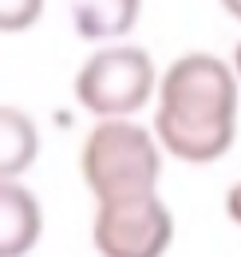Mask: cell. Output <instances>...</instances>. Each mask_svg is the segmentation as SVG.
Instances as JSON below:
<instances>
[{
	"instance_id": "obj_1",
	"label": "cell",
	"mask_w": 241,
	"mask_h": 257,
	"mask_svg": "<svg viewBox=\"0 0 241 257\" xmlns=\"http://www.w3.org/2000/svg\"><path fill=\"white\" fill-rule=\"evenodd\" d=\"M154 139L166 155L206 166L217 162L237 135L241 83L233 64L210 52H186L158 75Z\"/></svg>"
},
{
	"instance_id": "obj_2",
	"label": "cell",
	"mask_w": 241,
	"mask_h": 257,
	"mask_svg": "<svg viewBox=\"0 0 241 257\" xmlns=\"http://www.w3.org/2000/svg\"><path fill=\"white\" fill-rule=\"evenodd\" d=\"M79 174L95 202L154 194L162 178V143L135 119H99L79 147Z\"/></svg>"
},
{
	"instance_id": "obj_3",
	"label": "cell",
	"mask_w": 241,
	"mask_h": 257,
	"mask_svg": "<svg viewBox=\"0 0 241 257\" xmlns=\"http://www.w3.org/2000/svg\"><path fill=\"white\" fill-rule=\"evenodd\" d=\"M158 95V75L147 48L107 44L91 56L75 75L79 107L99 119H131Z\"/></svg>"
},
{
	"instance_id": "obj_4",
	"label": "cell",
	"mask_w": 241,
	"mask_h": 257,
	"mask_svg": "<svg viewBox=\"0 0 241 257\" xmlns=\"http://www.w3.org/2000/svg\"><path fill=\"white\" fill-rule=\"evenodd\" d=\"M91 241L99 257H166L174 241V214L158 190L95 202Z\"/></svg>"
},
{
	"instance_id": "obj_5",
	"label": "cell",
	"mask_w": 241,
	"mask_h": 257,
	"mask_svg": "<svg viewBox=\"0 0 241 257\" xmlns=\"http://www.w3.org/2000/svg\"><path fill=\"white\" fill-rule=\"evenodd\" d=\"M44 233L40 198L20 178H0V257H28Z\"/></svg>"
},
{
	"instance_id": "obj_6",
	"label": "cell",
	"mask_w": 241,
	"mask_h": 257,
	"mask_svg": "<svg viewBox=\"0 0 241 257\" xmlns=\"http://www.w3.org/2000/svg\"><path fill=\"white\" fill-rule=\"evenodd\" d=\"M71 4V24L83 40L107 44L119 40L139 24L143 0H67Z\"/></svg>"
},
{
	"instance_id": "obj_7",
	"label": "cell",
	"mask_w": 241,
	"mask_h": 257,
	"mask_svg": "<svg viewBox=\"0 0 241 257\" xmlns=\"http://www.w3.org/2000/svg\"><path fill=\"white\" fill-rule=\"evenodd\" d=\"M40 155V127L28 111L0 103V178H20Z\"/></svg>"
},
{
	"instance_id": "obj_8",
	"label": "cell",
	"mask_w": 241,
	"mask_h": 257,
	"mask_svg": "<svg viewBox=\"0 0 241 257\" xmlns=\"http://www.w3.org/2000/svg\"><path fill=\"white\" fill-rule=\"evenodd\" d=\"M40 12H44V0H0V32H24L40 20Z\"/></svg>"
},
{
	"instance_id": "obj_9",
	"label": "cell",
	"mask_w": 241,
	"mask_h": 257,
	"mask_svg": "<svg viewBox=\"0 0 241 257\" xmlns=\"http://www.w3.org/2000/svg\"><path fill=\"white\" fill-rule=\"evenodd\" d=\"M225 214H229V222L241 225V178L229 186V194H225Z\"/></svg>"
},
{
	"instance_id": "obj_10",
	"label": "cell",
	"mask_w": 241,
	"mask_h": 257,
	"mask_svg": "<svg viewBox=\"0 0 241 257\" xmlns=\"http://www.w3.org/2000/svg\"><path fill=\"white\" fill-rule=\"evenodd\" d=\"M217 4H221V8H225L233 20H241V0H217Z\"/></svg>"
},
{
	"instance_id": "obj_11",
	"label": "cell",
	"mask_w": 241,
	"mask_h": 257,
	"mask_svg": "<svg viewBox=\"0 0 241 257\" xmlns=\"http://www.w3.org/2000/svg\"><path fill=\"white\" fill-rule=\"evenodd\" d=\"M233 75H237V83H241V40H237V48H233Z\"/></svg>"
}]
</instances>
